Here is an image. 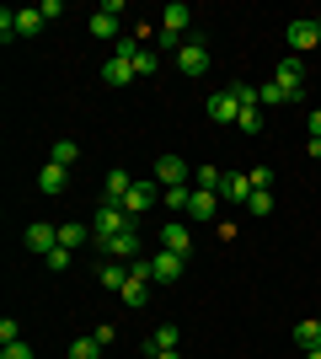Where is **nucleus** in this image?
Listing matches in <instances>:
<instances>
[{
    "label": "nucleus",
    "mask_w": 321,
    "mask_h": 359,
    "mask_svg": "<svg viewBox=\"0 0 321 359\" xmlns=\"http://www.w3.org/2000/svg\"><path fill=\"white\" fill-rule=\"evenodd\" d=\"M129 210H123V204H102V210H97V225H92V236H97V247H107V241L118 236V231H129Z\"/></svg>",
    "instance_id": "obj_1"
},
{
    "label": "nucleus",
    "mask_w": 321,
    "mask_h": 359,
    "mask_svg": "<svg viewBox=\"0 0 321 359\" xmlns=\"http://www.w3.org/2000/svg\"><path fill=\"white\" fill-rule=\"evenodd\" d=\"M278 86H284V97L290 102H311V91H306V60H278V75H273Z\"/></svg>",
    "instance_id": "obj_2"
},
{
    "label": "nucleus",
    "mask_w": 321,
    "mask_h": 359,
    "mask_svg": "<svg viewBox=\"0 0 321 359\" xmlns=\"http://www.w3.org/2000/svg\"><path fill=\"white\" fill-rule=\"evenodd\" d=\"M118 16H123V0H102V6H97V16L86 22V27H92V38L118 43V38H123V32H118Z\"/></svg>",
    "instance_id": "obj_3"
},
{
    "label": "nucleus",
    "mask_w": 321,
    "mask_h": 359,
    "mask_svg": "<svg viewBox=\"0 0 321 359\" xmlns=\"http://www.w3.org/2000/svg\"><path fill=\"white\" fill-rule=\"evenodd\" d=\"M171 65H177L187 81H193V75H204V70L214 65V60H209V43H204V38H187V43L177 48V60H171Z\"/></svg>",
    "instance_id": "obj_4"
},
{
    "label": "nucleus",
    "mask_w": 321,
    "mask_h": 359,
    "mask_svg": "<svg viewBox=\"0 0 321 359\" xmlns=\"http://www.w3.org/2000/svg\"><path fill=\"white\" fill-rule=\"evenodd\" d=\"M155 182H161V188H187V182H193V166H187L183 156H161V161H155Z\"/></svg>",
    "instance_id": "obj_5"
},
{
    "label": "nucleus",
    "mask_w": 321,
    "mask_h": 359,
    "mask_svg": "<svg viewBox=\"0 0 321 359\" xmlns=\"http://www.w3.org/2000/svg\"><path fill=\"white\" fill-rule=\"evenodd\" d=\"M22 241H27V252L48 257L54 247H59V225H48V220H32L27 231H22Z\"/></svg>",
    "instance_id": "obj_6"
},
{
    "label": "nucleus",
    "mask_w": 321,
    "mask_h": 359,
    "mask_svg": "<svg viewBox=\"0 0 321 359\" xmlns=\"http://www.w3.org/2000/svg\"><path fill=\"white\" fill-rule=\"evenodd\" d=\"M102 252H107V257H113V263H134V257H145V252H139V220H134V225H129V231H118V236L107 241Z\"/></svg>",
    "instance_id": "obj_7"
},
{
    "label": "nucleus",
    "mask_w": 321,
    "mask_h": 359,
    "mask_svg": "<svg viewBox=\"0 0 321 359\" xmlns=\"http://www.w3.org/2000/svg\"><path fill=\"white\" fill-rule=\"evenodd\" d=\"M204 113H209V118L214 123H236V118H241V102H236V91H214V97H209V102H204Z\"/></svg>",
    "instance_id": "obj_8"
},
{
    "label": "nucleus",
    "mask_w": 321,
    "mask_h": 359,
    "mask_svg": "<svg viewBox=\"0 0 321 359\" xmlns=\"http://www.w3.org/2000/svg\"><path fill=\"white\" fill-rule=\"evenodd\" d=\"M150 279H155V285H177V279H183V257L161 247V252L150 257Z\"/></svg>",
    "instance_id": "obj_9"
},
{
    "label": "nucleus",
    "mask_w": 321,
    "mask_h": 359,
    "mask_svg": "<svg viewBox=\"0 0 321 359\" xmlns=\"http://www.w3.org/2000/svg\"><path fill=\"white\" fill-rule=\"evenodd\" d=\"M284 38H290V48L294 54H311V48H321V38H316V16H300V22H290V32H284Z\"/></svg>",
    "instance_id": "obj_10"
},
{
    "label": "nucleus",
    "mask_w": 321,
    "mask_h": 359,
    "mask_svg": "<svg viewBox=\"0 0 321 359\" xmlns=\"http://www.w3.org/2000/svg\"><path fill=\"white\" fill-rule=\"evenodd\" d=\"M155 188H161V182H134V188H129V198H123V210H129V220H139V215H145V210L155 204V198H161Z\"/></svg>",
    "instance_id": "obj_11"
},
{
    "label": "nucleus",
    "mask_w": 321,
    "mask_h": 359,
    "mask_svg": "<svg viewBox=\"0 0 321 359\" xmlns=\"http://www.w3.org/2000/svg\"><path fill=\"white\" fill-rule=\"evenodd\" d=\"M161 247H166V252H177V257H187V252H193V231H187L183 220L161 225Z\"/></svg>",
    "instance_id": "obj_12"
},
{
    "label": "nucleus",
    "mask_w": 321,
    "mask_h": 359,
    "mask_svg": "<svg viewBox=\"0 0 321 359\" xmlns=\"http://www.w3.org/2000/svg\"><path fill=\"white\" fill-rule=\"evenodd\" d=\"M187 22H193V11H187L183 0H171L166 11H161V32H166V38H177V43H183V32H187Z\"/></svg>",
    "instance_id": "obj_13"
},
{
    "label": "nucleus",
    "mask_w": 321,
    "mask_h": 359,
    "mask_svg": "<svg viewBox=\"0 0 321 359\" xmlns=\"http://www.w3.org/2000/svg\"><path fill=\"white\" fill-rule=\"evenodd\" d=\"M129 188H134V177H129L123 166H113V172L102 177V198H107V204H123V198H129Z\"/></svg>",
    "instance_id": "obj_14"
},
{
    "label": "nucleus",
    "mask_w": 321,
    "mask_h": 359,
    "mask_svg": "<svg viewBox=\"0 0 321 359\" xmlns=\"http://www.w3.org/2000/svg\"><path fill=\"white\" fill-rule=\"evenodd\" d=\"M64 188H70V166L48 161L43 172H38V194H64Z\"/></svg>",
    "instance_id": "obj_15"
},
{
    "label": "nucleus",
    "mask_w": 321,
    "mask_h": 359,
    "mask_svg": "<svg viewBox=\"0 0 321 359\" xmlns=\"http://www.w3.org/2000/svg\"><path fill=\"white\" fill-rule=\"evenodd\" d=\"M214 210H220V194H204V188H193V198H187V220H214Z\"/></svg>",
    "instance_id": "obj_16"
},
{
    "label": "nucleus",
    "mask_w": 321,
    "mask_h": 359,
    "mask_svg": "<svg viewBox=\"0 0 321 359\" xmlns=\"http://www.w3.org/2000/svg\"><path fill=\"white\" fill-rule=\"evenodd\" d=\"M102 81H107V86H129V81H134V60L113 54V60L102 65Z\"/></svg>",
    "instance_id": "obj_17"
},
{
    "label": "nucleus",
    "mask_w": 321,
    "mask_h": 359,
    "mask_svg": "<svg viewBox=\"0 0 321 359\" xmlns=\"http://www.w3.org/2000/svg\"><path fill=\"white\" fill-rule=\"evenodd\" d=\"M220 194H225L230 204H246L257 188H252V177H246V172H225V188H220Z\"/></svg>",
    "instance_id": "obj_18"
},
{
    "label": "nucleus",
    "mask_w": 321,
    "mask_h": 359,
    "mask_svg": "<svg viewBox=\"0 0 321 359\" xmlns=\"http://www.w3.org/2000/svg\"><path fill=\"white\" fill-rule=\"evenodd\" d=\"M43 22H48V16L38 11V6H22V11H16V38H38Z\"/></svg>",
    "instance_id": "obj_19"
},
{
    "label": "nucleus",
    "mask_w": 321,
    "mask_h": 359,
    "mask_svg": "<svg viewBox=\"0 0 321 359\" xmlns=\"http://www.w3.org/2000/svg\"><path fill=\"white\" fill-rule=\"evenodd\" d=\"M97 285H102V290H123V285H129V269H123V263H113V257H107L102 269H97Z\"/></svg>",
    "instance_id": "obj_20"
},
{
    "label": "nucleus",
    "mask_w": 321,
    "mask_h": 359,
    "mask_svg": "<svg viewBox=\"0 0 321 359\" xmlns=\"http://www.w3.org/2000/svg\"><path fill=\"white\" fill-rule=\"evenodd\" d=\"M177 344H183V332H177V327H171V322H166V327H155L150 332V344H145V354H161V348H177Z\"/></svg>",
    "instance_id": "obj_21"
},
{
    "label": "nucleus",
    "mask_w": 321,
    "mask_h": 359,
    "mask_svg": "<svg viewBox=\"0 0 321 359\" xmlns=\"http://www.w3.org/2000/svg\"><path fill=\"white\" fill-rule=\"evenodd\" d=\"M86 241H92V225H59V247H70V252H80V247H86Z\"/></svg>",
    "instance_id": "obj_22"
},
{
    "label": "nucleus",
    "mask_w": 321,
    "mask_h": 359,
    "mask_svg": "<svg viewBox=\"0 0 321 359\" xmlns=\"http://www.w3.org/2000/svg\"><path fill=\"white\" fill-rule=\"evenodd\" d=\"M193 182H199L204 194H220V188H225V172H220V166H193Z\"/></svg>",
    "instance_id": "obj_23"
},
{
    "label": "nucleus",
    "mask_w": 321,
    "mask_h": 359,
    "mask_svg": "<svg viewBox=\"0 0 321 359\" xmlns=\"http://www.w3.org/2000/svg\"><path fill=\"white\" fill-rule=\"evenodd\" d=\"M294 344H300V348H321V316H311V322L294 327Z\"/></svg>",
    "instance_id": "obj_24"
},
{
    "label": "nucleus",
    "mask_w": 321,
    "mask_h": 359,
    "mask_svg": "<svg viewBox=\"0 0 321 359\" xmlns=\"http://www.w3.org/2000/svg\"><path fill=\"white\" fill-rule=\"evenodd\" d=\"M246 210L257 215V220H268V215H273V194H268V188H257V194L246 198Z\"/></svg>",
    "instance_id": "obj_25"
},
{
    "label": "nucleus",
    "mask_w": 321,
    "mask_h": 359,
    "mask_svg": "<svg viewBox=\"0 0 321 359\" xmlns=\"http://www.w3.org/2000/svg\"><path fill=\"white\" fill-rule=\"evenodd\" d=\"M236 129H241V135H257V129H262V107H257V102H252V107H241Z\"/></svg>",
    "instance_id": "obj_26"
},
{
    "label": "nucleus",
    "mask_w": 321,
    "mask_h": 359,
    "mask_svg": "<svg viewBox=\"0 0 321 359\" xmlns=\"http://www.w3.org/2000/svg\"><path fill=\"white\" fill-rule=\"evenodd\" d=\"M54 161H59V166H76L80 161V145H76V140H54Z\"/></svg>",
    "instance_id": "obj_27"
},
{
    "label": "nucleus",
    "mask_w": 321,
    "mask_h": 359,
    "mask_svg": "<svg viewBox=\"0 0 321 359\" xmlns=\"http://www.w3.org/2000/svg\"><path fill=\"white\" fill-rule=\"evenodd\" d=\"M187 198H193V188H161V204H166V210H183L187 215Z\"/></svg>",
    "instance_id": "obj_28"
},
{
    "label": "nucleus",
    "mask_w": 321,
    "mask_h": 359,
    "mask_svg": "<svg viewBox=\"0 0 321 359\" xmlns=\"http://www.w3.org/2000/svg\"><path fill=\"white\" fill-rule=\"evenodd\" d=\"M230 91H236V102H241V107H252V102L262 107V97H257V86H252V81H230Z\"/></svg>",
    "instance_id": "obj_29"
},
{
    "label": "nucleus",
    "mask_w": 321,
    "mask_h": 359,
    "mask_svg": "<svg viewBox=\"0 0 321 359\" xmlns=\"http://www.w3.org/2000/svg\"><path fill=\"white\" fill-rule=\"evenodd\" d=\"M155 70H161V54L139 48V54H134V75H155Z\"/></svg>",
    "instance_id": "obj_30"
},
{
    "label": "nucleus",
    "mask_w": 321,
    "mask_h": 359,
    "mask_svg": "<svg viewBox=\"0 0 321 359\" xmlns=\"http://www.w3.org/2000/svg\"><path fill=\"white\" fill-rule=\"evenodd\" d=\"M97 348H102V338H76V344H70V359H97Z\"/></svg>",
    "instance_id": "obj_31"
},
{
    "label": "nucleus",
    "mask_w": 321,
    "mask_h": 359,
    "mask_svg": "<svg viewBox=\"0 0 321 359\" xmlns=\"http://www.w3.org/2000/svg\"><path fill=\"white\" fill-rule=\"evenodd\" d=\"M43 263H48V269H54V273H64V269H70V263H76V252H70V247H54V252H48Z\"/></svg>",
    "instance_id": "obj_32"
},
{
    "label": "nucleus",
    "mask_w": 321,
    "mask_h": 359,
    "mask_svg": "<svg viewBox=\"0 0 321 359\" xmlns=\"http://www.w3.org/2000/svg\"><path fill=\"white\" fill-rule=\"evenodd\" d=\"M0 344H22V322H16V316L0 322Z\"/></svg>",
    "instance_id": "obj_33"
},
{
    "label": "nucleus",
    "mask_w": 321,
    "mask_h": 359,
    "mask_svg": "<svg viewBox=\"0 0 321 359\" xmlns=\"http://www.w3.org/2000/svg\"><path fill=\"white\" fill-rule=\"evenodd\" d=\"M0 359H38L27 344H0Z\"/></svg>",
    "instance_id": "obj_34"
},
{
    "label": "nucleus",
    "mask_w": 321,
    "mask_h": 359,
    "mask_svg": "<svg viewBox=\"0 0 321 359\" xmlns=\"http://www.w3.org/2000/svg\"><path fill=\"white\" fill-rule=\"evenodd\" d=\"M257 97H262V102H290V97H284V86H278V81H268V86H257Z\"/></svg>",
    "instance_id": "obj_35"
},
{
    "label": "nucleus",
    "mask_w": 321,
    "mask_h": 359,
    "mask_svg": "<svg viewBox=\"0 0 321 359\" xmlns=\"http://www.w3.org/2000/svg\"><path fill=\"white\" fill-rule=\"evenodd\" d=\"M0 38H6V43L16 38V11H0Z\"/></svg>",
    "instance_id": "obj_36"
},
{
    "label": "nucleus",
    "mask_w": 321,
    "mask_h": 359,
    "mask_svg": "<svg viewBox=\"0 0 321 359\" xmlns=\"http://www.w3.org/2000/svg\"><path fill=\"white\" fill-rule=\"evenodd\" d=\"M246 177H252V188H273V177H268V166H252Z\"/></svg>",
    "instance_id": "obj_37"
},
{
    "label": "nucleus",
    "mask_w": 321,
    "mask_h": 359,
    "mask_svg": "<svg viewBox=\"0 0 321 359\" xmlns=\"http://www.w3.org/2000/svg\"><path fill=\"white\" fill-rule=\"evenodd\" d=\"M311 140H321V107H311Z\"/></svg>",
    "instance_id": "obj_38"
},
{
    "label": "nucleus",
    "mask_w": 321,
    "mask_h": 359,
    "mask_svg": "<svg viewBox=\"0 0 321 359\" xmlns=\"http://www.w3.org/2000/svg\"><path fill=\"white\" fill-rule=\"evenodd\" d=\"M155 359H183V348H161V354H155Z\"/></svg>",
    "instance_id": "obj_39"
},
{
    "label": "nucleus",
    "mask_w": 321,
    "mask_h": 359,
    "mask_svg": "<svg viewBox=\"0 0 321 359\" xmlns=\"http://www.w3.org/2000/svg\"><path fill=\"white\" fill-rule=\"evenodd\" d=\"M306 359H321V348H306Z\"/></svg>",
    "instance_id": "obj_40"
},
{
    "label": "nucleus",
    "mask_w": 321,
    "mask_h": 359,
    "mask_svg": "<svg viewBox=\"0 0 321 359\" xmlns=\"http://www.w3.org/2000/svg\"><path fill=\"white\" fill-rule=\"evenodd\" d=\"M316 38H321V16H316Z\"/></svg>",
    "instance_id": "obj_41"
}]
</instances>
